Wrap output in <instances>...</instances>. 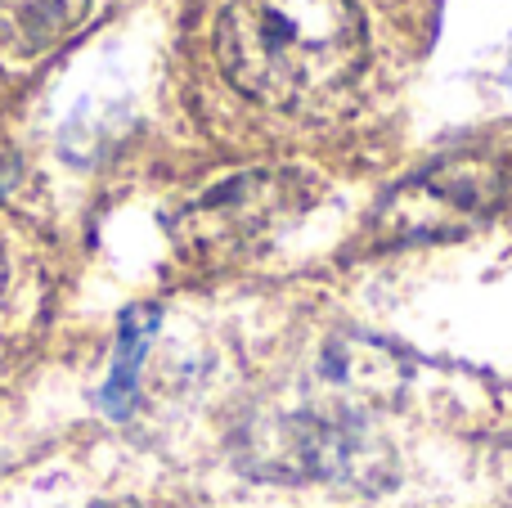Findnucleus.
<instances>
[{
  "mask_svg": "<svg viewBox=\"0 0 512 508\" xmlns=\"http://www.w3.org/2000/svg\"><path fill=\"white\" fill-rule=\"evenodd\" d=\"M364 18L351 0H230L216 23L225 77L265 108H310L364 68Z\"/></svg>",
  "mask_w": 512,
  "mask_h": 508,
  "instance_id": "1",
  "label": "nucleus"
},
{
  "mask_svg": "<svg viewBox=\"0 0 512 508\" xmlns=\"http://www.w3.org/2000/svg\"><path fill=\"white\" fill-rule=\"evenodd\" d=\"M508 194V171L481 153H454L418 176L400 180L373 212V239L387 248L405 243L463 239L499 212Z\"/></svg>",
  "mask_w": 512,
  "mask_h": 508,
  "instance_id": "2",
  "label": "nucleus"
},
{
  "mask_svg": "<svg viewBox=\"0 0 512 508\" xmlns=\"http://www.w3.org/2000/svg\"><path fill=\"white\" fill-rule=\"evenodd\" d=\"M310 203H315V180L301 171H248L185 207V216L176 221V239L189 257L225 261L270 239Z\"/></svg>",
  "mask_w": 512,
  "mask_h": 508,
  "instance_id": "3",
  "label": "nucleus"
},
{
  "mask_svg": "<svg viewBox=\"0 0 512 508\" xmlns=\"http://www.w3.org/2000/svg\"><path fill=\"white\" fill-rule=\"evenodd\" d=\"M90 14V0H0V59L36 63L59 50Z\"/></svg>",
  "mask_w": 512,
  "mask_h": 508,
  "instance_id": "4",
  "label": "nucleus"
},
{
  "mask_svg": "<svg viewBox=\"0 0 512 508\" xmlns=\"http://www.w3.org/2000/svg\"><path fill=\"white\" fill-rule=\"evenodd\" d=\"M158 306H131L122 315V333H117V360H113V374L104 383V410L113 419H126L135 405V392H140V365H144V351H149L153 333H158Z\"/></svg>",
  "mask_w": 512,
  "mask_h": 508,
  "instance_id": "5",
  "label": "nucleus"
},
{
  "mask_svg": "<svg viewBox=\"0 0 512 508\" xmlns=\"http://www.w3.org/2000/svg\"><path fill=\"white\" fill-rule=\"evenodd\" d=\"M90 508H131V504H90Z\"/></svg>",
  "mask_w": 512,
  "mask_h": 508,
  "instance_id": "6",
  "label": "nucleus"
},
{
  "mask_svg": "<svg viewBox=\"0 0 512 508\" xmlns=\"http://www.w3.org/2000/svg\"><path fill=\"white\" fill-rule=\"evenodd\" d=\"M0 275H5V270H0Z\"/></svg>",
  "mask_w": 512,
  "mask_h": 508,
  "instance_id": "7",
  "label": "nucleus"
}]
</instances>
